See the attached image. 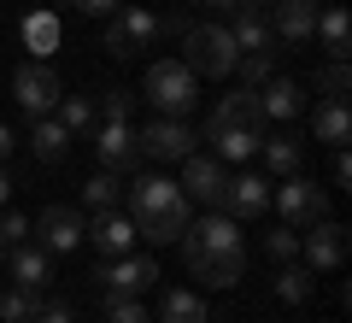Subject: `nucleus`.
<instances>
[{"instance_id": "obj_1", "label": "nucleus", "mask_w": 352, "mask_h": 323, "mask_svg": "<svg viewBox=\"0 0 352 323\" xmlns=\"http://www.w3.org/2000/svg\"><path fill=\"white\" fill-rule=\"evenodd\" d=\"M182 264L200 276L206 288H235L247 271V247H241V224L223 211H206L200 224L182 229Z\"/></svg>"}, {"instance_id": "obj_2", "label": "nucleus", "mask_w": 352, "mask_h": 323, "mask_svg": "<svg viewBox=\"0 0 352 323\" xmlns=\"http://www.w3.org/2000/svg\"><path fill=\"white\" fill-rule=\"evenodd\" d=\"M124 200H129V224H135L141 241H153V247H176V241H182V229H188V194L176 183H164V176H135Z\"/></svg>"}, {"instance_id": "obj_3", "label": "nucleus", "mask_w": 352, "mask_h": 323, "mask_svg": "<svg viewBox=\"0 0 352 323\" xmlns=\"http://www.w3.org/2000/svg\"><path fill=\"white\" fill-rule=\"evenodd\" d=\"M235 36H229V24H188L182 30V65H188L194 76H212V83H223V76H235Z\"/></svg>"}, {"instance_id": "obj_4", "label": "nucleus", "mask_w": 352, "mask_h": 323, "mask_svg": "<svg viewBox=\"0 0 352 323\" xmlns=\"http://www.w3.org/2000/svg\"><path fill=\"white\" fill-rule=\"evenodd\" d=\"M164 30H176V36H182V30H188V18H159V12H147V6H118V12L106 18V53H112V59H129V53L153 48Z\"/></svg>"}, {"instance_id": "obj_5", "label": "nucleus", "mask_w": 352, "mask_h": 323, "mask_svg": "<svg viewBox=\"0 0 352 323\" xmlns=\"http://www.w3.org/2000/svg\"><path fill=\"white\" fill-rule=\"evenodd\" d=\"M147 100L159 106V118H188L194 100H200V76H194L182 59H159L147 71Z\"/></svg>"}, {"instance_id": "obj_6", "label": "nucleus", "mask_w": 352, "mask_h": 323, "mask_svg": "<svg viewBox=\"0 0 352 323\" xmlns=\"http://www.w3.org/2000/svg\"><path fill=\"white\" fill-rule=\"evenodd\" d=\"M270 200H276V211H282L288 229H311L317 218H329V194L311 176H282V188H270Z\"/></svg>"}, {"instance_id": "obj_7", "label": "nucleus", "mask_w": 352, "mask_h": 323, "mask_svg": "<svg viewBox=\"0 0 352 323\" xmlns=\"http://www.w3.org/2000/svg\"><path fill=\"white\" fill-rule=\"evenodd\" d=\"M59 76H53V65L47 59H30V65H18L12 71V100L24 106V118H47L53 106H59Z\"/></svg>"}, {"instance_id": "obj_8", "label": "nucleus", "mask_w": 352, "mask_h": 323, "mask_svg": "<svg viewBox=\"0 0 352 323\" xmlns=\"http://www.w3.org/2000/svg\"><path fill=\"white\" fill-rule=\"evenodd\" d=\"M36 241L47 253H71V247H82V236H88V211H76V206H47L36 218Z\"/></svg>"}, {"instance_id": "obj_9", "label": "nucleus", "mask_w": 352, "mask_h": 323, "mask_svg": "<svg viewBox=\"0 0 352 323\" xmlns=\"http://www.w3.org/2000/svg\"><path fill=\"white\" fill-rule=\"evenodd\" d=\"M223 183H229V171H223V159H217V153H188V159H182V183H176V188H182L188 200H200V206L217 211Z\"/></svg>"}, {"instance_id": "obj_10", "label": "nucleus", "mask_w": 352, "mask_h": 323, "mask_svg": "<svg viewBox=\"0 0 352 323\" xmlns=\"http://www.w3.org/2000/svg\"><path fill=\"white\" fill-rule=\"evenodd\" d=\"M217 211H223V218H235V224H247V218L270 211V183H264L258 171L229 176V183H223V200H217Z\"/></svg>"}, {"instance_id": "obj_11", "label": "nucleus", "mask_w": 352, "mask_h": 323, "mask_svg": "<svg viewBox=\"0 0 352 323\" xmlns=\"http://www.w3.org/2000/svg\"><path fill=\"white\" fill-rule=\"evenodd\" d=\"M194 141H200V136H194L182 118H159V124H147L135 136V147H141V159H188Z\"/></svg>"}, {"instance_id": "obj_12", "label": "nucleus", "mask_w": 352, "mask_h": 323, "mask_svg": "<svg viewBox=\"0 0 352 323\" xmlns=\"http://www.w3.org/2000/svg\"><path fill=\"white\" fill-rule=\"evenodd\" d=\"M100 282H106V294H124V300H135V294H147V288L159 282V264H153L147 253H124V259L100 264Z\"/></svg>"}, {"instance_id": "obj_13", "label": "nucleus", "mask_w": 352, "mask_h": 323, "mask_svg": "<svg viewBox=\"0 0 352 323\" xmlns=\"http://www.w3.org/2000/svg\"><path fill=\"white\" fill-rule=\"evenodd\" d=\"M264 18H270V36H276L282 48H305L311 30H317V0H276Z\"/></svg>"}, {"instance_id": "obj_14", "label": "nucleus", "mask_w": 352, "mask_h": 323, "mask_svg": "<svg viewBox=\"0 0 352 323\" xmlns=\"http://www.w3.org/2000/svg\"><path fill=\"white\" fill-rule=\"evenodd\" d=\"M300 253H305V271H335V264L346 259V229H340L335 218H317V224L305 229Z\"/></svg>"}, {"instance_id": "obj_15", "label": "nucleus", "mask_w": 352, "mask_h": 323, "mask_svg": "<svg viewBox=\"0 0 352 323\" xmlns=\"http://www.w3.org/2000/svg\"><path fill=\"white\" fill-rule=\"evenodd\" d=\"M94 153H100V171L129 176V171H135V159H141L135 129H129V124H100V136H94Z\"/></svg>"}, {"instance_id": "obj_16", "label": "nucleus", "mask_w": 352, "mask_h": 323, "mask_svg": "<svg viewBox=\"0 0 352 323\" xmlns=\"http://www.w3.org/2000/svg\"><path fill=\"white\" fill-rule=\"evenodd\" d=\"M252 100H258V118H276V124H288V118L305 112V88L294 76H270L264 88H252Z\"/></svg>"}, {"instance_id": "obj_17", "label": "nucleus", "mask_w": 352, "mask_h": 323, "mask_svg": "<svg viewBox=\"0 0 352 323\" xmlns=\"http://www.w3.org/2000/svg\"><path fill=\"white\" fill-rule=\"evenodd\" d=\"M206 141H212V153L223 165H247V159H258L264 124H223V129H206Z\"/></svg>"}, {"instance_id": "obj_18", "label": "nucleus", "mask_w": 352, "mask_h": 323, "mask_svg": "<svg viewBox=\"0 0 352 323\" xmlns=\"http://www.w3.org/2000/svg\"><path fill=\"white\" fill-rule=\"evenodd\" d=\"M88 241H94L106 259H124L129 241H141V236H135V224H129V211H94V218H88Z\"/></svg>"}, {"instance_id": "obj_19", "label": "nucleus", "mask_w": 352, "mask_h": 323, "mask_svg": "<svg viewBox=\"0 0 352 323\" xmlns=\"http://www.w3.org/2000/svg\"><path fill=\"white\" fill-rule=\"evenodd\" d=\"M6 264H12V282L30 288V294H41V288L53 282V253L41 247V241H36V247H30V241H24V247H12V253H6Z\"/></svg>"}, {"instance_id": "obj_20", "label": "nucleus", "mask_w": 352, "mask_h": 323, "mask_svg": "<svg viewBox=\"0 0 352 323\" xmlns=\"http://www.w3.org/2000/svg\"><path fill=\"white\" fill-rule=\"evenodd\" d=\"M311 36H317V48H323L329 59H346V53H352V18H346V6H323Z\"/></svg>"}, {"instance_id": "obj_21", "label": "nucleus", "mask_w": 352, "mask_h": 323, "mask_svg": "<svg viewBox=\"0 0 352 323\" xmlns=\"http://www.w3.org/2000/svg\"><path fill=\"white\" fill-rule=\"evenodd\" d=\"M311 136L323 141V147H346V136H352V112H346V100H340V94H329L323 106L311 112Z\"/></svg>"}, {"instance_id": "obj_22", "label": "nucleus", "mask_w": 352, "mask_h": 323, "mask_svg": "<svg viewBox=\"0 0 352 323\" xmlns=\"http://www.w3.org/2000/svg\"><path fill=\"white\" fill-rule=\"evenodd\" d=\"M258 159L270 165V176H300V165H305V141L288 136V129H276L270 141H258Z\"/></svg>"}, {"instance_id": "obj_23", "label": "nucleus", "mask_w": 352, "mask_h": 323, "mask_svg": "<svg viewBox=\"0 0 352 323\" xmlns=\"http://www.w3.org/2000/svg\"><path fill=\"white\" fill-rule=\"evenodd\" d=\"M229 36H235V48L241 53H264V48H276V36H270V18L264 12H229Z\"/></svg>"}, {"instance_id": "obj_24", "label": "nucleus", "mask_w": 352, "mask_h": 323, "mask_svg": "<svg viewBox=\"0 0 352 323\" xmlns=\"http://www.w3.org/2000/svg\"><path fill=\"white\" fill-rule=\"evenodd\" d=\"M223 124H264V118H258V100H252V88H235V94H223V100L212 106L206 129H223Z\"/></svg>"}, {"instance_id": "obj_25", "label": "nucleus", "mask_w": 352, "mask_h": 323, "mask_svg": "<svg viewBox=\"0 0 352 323\" xmlns=\"http://www.w3.org/2000/svg\"><path fill=\"white\" fill-rule=\"evenodd\" d=\"M124 206V183H118L112 171H100V176H88L82 183V211L94 218V211H118Z\"/></svg>"}, {"instance_id": "obj_26", "label": "nucleus", "mask_w": 352, "mask_h": 323, "mask_svg": "<svg viewBox=\"0 0 352 323\" xmlns=\"http://www.w3.org/2000/svg\"><path fill=\"white\" fill-rule=\"evenodd\" d=\"M311 288H317V271H305V264H282L276 271V300L282 306H305V300H311Z\"/></svg>"}, {"instance_id": "obj_27", "label": "nucleus", "mask_w": 352, "mask_h": 323, "mask_svg": "<svg viewBox=\"0 0 352 323\" xmlns=\"http://www.w3.org/2000/svg\"><path fill=\"white\" fill-rule=\"evenodd\" d=\"M30 124H36V159L41 165H59L65 147H71V129H65L59 118H30Z\"/></svg>"}, {"instance_id": "obj_28", "label": "nucleus", "mask_w": 352, "mask_h": 323, "mask_svg": "<svg viewBox=\"0 0 352 323\" xmlns=\"http://www.w3.org/2000/svg\"><path fill=\"white\" fill-rule=\"evenodd\" d=\"M24 48L36 53V59H47V53L59 48V18L53 12H30L24 18Z\"/></svg>"}, {"instance_id": "obj_29", "label": "nucleus", "mask_w": 352, "mask_h": 323, "mask_svg": "<svg viewBox=\"0 0 352 323\" xmlns=\"http://www.w3.org/2000/svg\"><path fill=\"white\" fill-rule=\"evenodd\" d=\"M159 323H206V300L170 288V294H164V306H159Z\"/></svg>"}, {"instance_id": "obj_30", "label": "nucleus", "mask_w": 352, "mask_h": 323, "mask_svg": "<svg viewBox=\"0 0 352 323\" xmlns=\"http://www.w3.org/2000/svg\"><path fill=\"white\" fill-rule=\"evenodd\" d=\"M235 76H241V88H264L270 76H276V48H264V53H241V59H235Z\"/></svg>"}, {"instance_id": "obj_31", "label": "nucleus", "mask_w": 352, "mask_h": 323, "mask_svg": "<svg viewBox=\"0 0 352 323\" xmlns=\"http://www.w3.org/2000/svg\"><path fill=\"white\" fill-rule=\"evenodd\" d=\"M94 118H100V112H94V100H88V94H59V124L71 129V136H88Z\"/></svg>"}, {"instance_id": "obj_32", "label": "nucleus", "mask_w": 352, "mask_h": 323, "mask_svg": "<svg viewBox=\"0 0 352 323\" xmlns=\"http://www.w3.org/2000/svg\"><path fill=\"white\" fill-rule=\"evenodd\" d=\"M36 306H41V294H30V288H6L0 294V323H36Z\"/></svg>"}, {"instance_id": "obj_33", "label": "nucleus", "mask_w": 352, "mask_h": 323, "mask_svg": "<svg viewBox=\"0 0 352 323\" xmlns=\"http://www.w3.org/2000/svg\"><path fill=\"white\" fill-rule=\"evenodd\" d=\"M264 259H276V264H288V259H300V229H288V224H276L270 236H264Z\"/></svg>"}, {"instance_id": "obj_34", "label": "nucleus", "mask_w": 352, "mask_h": 323, "mask_svg": "<svg viewBox=\"0 0 352 323\" xmlns=\"http://www.w3.org/2000/svg\"><path fill=\"white\" fill-rule=\"evenodd\" d=\"M24 241H30V218H24V211H6V206H0V259H6L12 247H24Z\"/></svg>"}, {"instance_id": "obj_35", "label": "nucleus", "mask_w": 352, "mask_h": 323, "mask_svg": "<svg viewBox=\"0 0 352 323\" xmlns=\"http://www.w3.org/2000/svg\"><path fill=\"white\" fill-rule=\"evenodd\" d=\"M94 112H100L106 124H129V88H106Z\"/></svg>"}, {"instance_id": "obj_36", "label": "nucleus", "mask_w": 352, "mask_h": 323, "mask_svg": "<svg viewBox=\"0 0 352 323\" xmlns=\"http://www.w3.org/2000/svg\"><path fill=\"white\" fill-rule=\"evenodd\" d=\"M106 323H153V317L135 306V300H124V294H106Z\"/></svg>"}, {"instance_id": "obj_37", "label": "nucleus", "mask_w": 352, "mask_h": 323, "mask_svg": "<svg viewBox=\"0 0 352 323\" xmlns=\"http://www.w3.org/2000/svg\"><path fill=\"white\" fill-rule=\"evenodd\" d=\"M317 88H323V94H340V100H346V88H352V71H346V59H329V71L317 76Z\"/></svg>"}, {"instance_id": "obj_38", "label": "nucleus", "mask_w": 352, "mask_h": 323, "mask_svg": "<svg viewBox=\"0 0 352 323\" xmlns=\"http://www.w3.org/2000/svg\"><path fill=\"white\" fill-rule=\"evenodd\" d=\"M36 323H76V306H71V300H41Z\"/></svg>"}, {"instance_id": "obj_39", "label": "nucleus", "mask_w": 352, "mask_h": 323, "mask_svg": "<svg viewBox=\"0 0 352 323\" xmlns=\"http://www.w3.org/2000/svg\"><path fill=\"white\" fill-rule=\"evenodd\" d=\"M71 6H76L82 18H112L118 6H124V0H71Z\"/></svg>"}, {"instance_id": "obj_40", "label": "nucleus", "mask_w": 352, "mask_h": 323, "mask_svg": "<svg viewBox=\"0 0 352 323\" xmlns=\"http://www.w3.org/2000/svg\"><path fill=\"white\" fill-rule=\"evenodd\" d=\"M335 183H340V188L352 183V159H346V147H335Z\"/></svg>"}, {"instance_id": "obj_41", "label": "nucleus", "mask_w": 352, "mask_h": 323, "mask_svg": "<svg viewBox=\"0 0 352 323\" xmlns=\"http://www.w3.org/2000/svg\"><path fill=\"white\" fill-rule=\"evenodd\" d=\"M200 6H206V12H223V18L241 12V0H200Z\"/></svg>"}, {"instance_id": "obj_42", "label": "nucleus", "mask_w": 352, "mask_h": 323, "mask_svg": "<svg viewBox=\"0 0 352 323\" xmlns=\"http://www.w3.org/2000/svg\"><path fill=\"white\" fill-rule=\"evenodd\" d=\"M12 147H18V136H12L6 124H0V165H6V153H12Z\"/></svg>"}, {"instance_id": "obj_43", "label": "nucleus", "mask_w": 352, "mask_h": 323, "mask_svg": "<svg viewBox=\"0 0 352 323\" xmlns=\"http://www.w3.org/2000/svg\"><path fill=\"white\" fill-rule=\"evenodd\" d=\"M241 6H247V12H270V6H276V0H241Z\"/></svg>"}, {"instance_id": "obj_44", "label": "nucleus", "mask_w": 352, "mask_h": 323, "mask_svg": "<svg viewBox=\"0 0 352 323\" xmlns=\"http://www.w3.org/2000/svg\"><path fill=\"white\" fill-rule=\"evenodd\" d=\"M6 200H12V176L0 171V206H6Z\"/></svg>"}]
</instances>
